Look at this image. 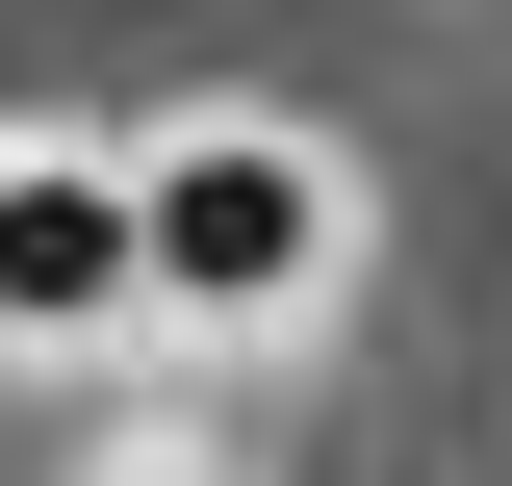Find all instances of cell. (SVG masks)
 <instances>
[{
    "instance_id": "obj_1",
    "label": "cell",
    "mask_w": 512,
    "mask_h": 486,
    "mask_svg": "<svg viewBox=\"0 0 512 486\" xmlns=\"http://www.w3.org/2000/svg\"><path fill=\"white\" fill-rule=\"evenodd\" d=\"M128 231H154V307H180V333H308L333 256H359V180L231 103V128H154V154H128Z\"/></svg>"
},
{
    "instance_id": "obj_2",
    "label": "cell",
    "mask_w": 512,
    "mask_h": 486,
    "mask_svg": "<svg viewBox=\"0 0 512 486\" xmlns=\"http://www.w3.org/2000/svg\"><path fill=\"white\" fill-rule=\"evenodd\" d=\"M154 307V231H128V154L77 128H0V359H77Z\"/></svg>"
},
{
    "instance_id": "obj_3",
    "label": "cell",
    "mask_w": 512,
    "mask_h": 486,
    "mask_svg": "<svg viewBox=\"0 0 512 486\" xmlns=\"http://www.w3.org/2000/svg\"><path fill=\"white\" fill-rule=\"evenodd\" d=\"M154 486H231V461H154Z\"/></svg>"
}]
</instances>
